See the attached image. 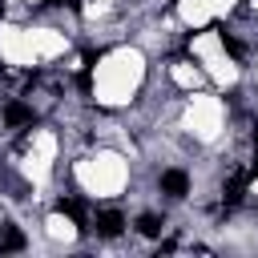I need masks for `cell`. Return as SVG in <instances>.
Here are the masks:
<instances>
[{"instance_id":"obj_12","label":"cell","mask_w":258,"mask_h":258,"mask_svg":"<svg viewBox=\"0 0 258 258\" xmlns=\"http://www.w3.org/2000/svg\"><path fill=\"white\" fill-rule=\"evenodd\" d=\"M254 93H258V56H254Z\"/></svg>"},{"instance_id":"obj_2","label":"cell","mask_w":258,"mask_h":258,"mask_svg":"<svg viewBox=\"0 0 258 258\" xmlns=\"http://www.w3.org/2000/svg\"><path fill=\"white\" fill-rule=\"evenodd\" d=\"M69 177L77 185V198L101 206V202H125L137 181V157L117 141H93L81 149L69 165Z\"/></svg>"},{"instance_id":"obj_8","label":"cell","mask_w":258,"mask_h":258,"mask_svg":"<svg viewBox=\"0 0 258 258\" xmlns=\"http://www.w3.org/2000/svg\"><path fill=\"white\" fill-rule=\"evenodd\" d=\"M165 85L173 93H194V89H206L210 81H206V69L185 52V56H169L165 60Z\"/></svg>"},{"instance_id":"obj_11","label":"cell","mask_w":258,"mask_h":258,"mask_svg":"<svg viewBox=\"0 0 258 258\" xmlns=\"http://www.w3.org/2000/svg\"><path fill=\"white\" fill-rule=\"evenodd\" d=\"M242 8H246V12L254 16V20H258V0H242Z\"/></svg>"},{"instance_id":"obj_3","label":"cell","mask_w":258,"mask_h":258,"mask_svg":"<svg viewBox=\"0 0 258 258\" xmlns=\"http://www.w3.org/2000/svg\"><path fill=\"white\" fill-rule=\"evenodd\" d=\"M173 129H177L189 145L218 149V145L230 137V105H226V97H222L218 89H194V93H181Z\"/></svg>"},{"instance_id":"obj_6","label":"cell","mask_w":258,"mask_h":258,"mask_svg":"<svg viewBox=\"0 0 258 258\" xmlns=\"http://www.w3.org/2000/svg\"><path fill=\"white\" fill-rule=\"evenodd\" d=\"M40 238L48 250H69L81 242V218L69 210V206H56V210H44L40 214Z\"/></svg>"},{"instance_id":"obj_5","label":"cell","mask_w":258,"mask_h":258,"mask_svg":"<svg viewBox=\"0 0 258 258\" xmlns=\"http://www.w3.org/2000/svg\"><path fill=\"white\" fill-rule=\"evenodd\" d=\"M28 36H32V48H36L40 64H56L73 52V32L56 20H32L28 16Z\"/></svg>"},{"instance_id":"obj_1","label":"cell","mask_w":258,"mask_h":258,"mask_svg":"<svg viewBox=\"0 0 258 258\" xmlns=\"http://www.w3.org/2000/svg\"><path fill=\"white\" fill-rule=\"evenodd\" d=\"M149 85V48L141 40H113L89 69V101L97 113H121L141 101Z\"/></svg>"},{"instance_id":"obj_4","label":"cell","mask_w":258,"mask_h":258,"mask_svg":"<svg viewBox=\"0 0 258 258\" xmlns=\"http://www.w3.org/2000/svg\"><path fill=\"white\" fill-rule=\"evenodd\" d=\"M0 64H4V69H12V73L40 69L36 48H32V36H28V20L0 16Z\"/></svg>"},{"instance_id":"obj_10","label":"cell","mask_w":258,"mask_h":258,"mask_svg":"<svg viewBox=\"0 0 258 258\" xmlns=\"http://www.w3.org/2000/svg\"><path fill=\"white\" fill-rule=\"evenodd\" d=\"M242 194H246V206H254V210H258V173H254V177H246Z\"/></svg>"},{"instance_id":"obj_9","label":"cell","mask_w":258,"mask_h":258,"mask_svg":"<svg viewBox=\"0 0 258 258\" xmlns=\"http://www.w3.org/2000/svg\"><path fill=\"white\" fill-rule=\"evenodd\" d=\"M210 4H214V20H230L242 8V0H210Z\"/></svg>"},{"instance_id":"obj_7","label":"cell","mask_w":258,"mask_h":258,"mask_svg":"<svg viewBox=\"0 0 258 258\" xmlns=\"http://www.w3.org/2000/svg\"><path fill=\"white\" fill-rule=\"evenodd\" d=\"M198 64L206 69V81H210L218 93H234V89L242 85V64H238V56H234L230 48H222V52L198 60Z\"/></svg>"}]
</instances>
